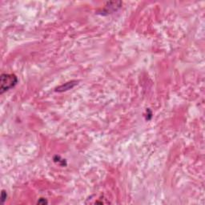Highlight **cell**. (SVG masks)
I'll return each mask as SVG.
<instances>
[{
  "instance_id": "obj_1",
  "label": "cell",
  "mask_w": 205,
  "mask_h": 205,
  "mask_svg": "<svg viewBox=\"0 0 205 205\" xmlns=\"http://www.w3.org/2000/svg\"><path fill=\"white\" fill-rule=\"evenodd\" d=\"M17 83V77L15 75L12 74H2L1 75V94H2L4 91L9 90L11 87H13Z\"/></svg>"
},
{
  "instance_id": "obj_2",
  "label": "cell",
  "mask_w": 205,
  "mask_h": 205,
  "mask_svg": "<svg viewBox=\"0 0 205 205\" xmlns=\"http://www.w3.org/2000/svg\"><path fill=\"white\" fill-rule=\"evenodd\" d=\"M4 195H5V191H2V203L4 202V200H6V198H7V196H5Z\"/></svg>"
}]
</instances>
